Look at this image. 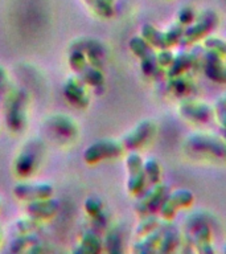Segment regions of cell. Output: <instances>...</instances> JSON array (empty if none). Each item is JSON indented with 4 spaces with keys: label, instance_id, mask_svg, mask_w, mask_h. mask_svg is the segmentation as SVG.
I'll use <instances>...</instances> for the list:
<instances>
[{
    "label": "cell",
    "instance_id": "6da1fadb",
    "mask_svg": "<svg viewBox=\"0 0 226 254\" xmlns=\"http://www.w3.org/2000/svg\"><path fill=\"white\" fill-rule=\"evenodd\" d=\"M185 237L189 245H193L194 250L198 253H213L212 246V229L208 221L201 216L193 214L189 217L186 224Z\"/></svg>",
    "mask_w": 226,
    "mask_h": 254
},
{
    "label": "cell",
    "instance_id": "7a4b0ae2",
    "mask_svg": "<svg viewBox=\"0 0 226 254\" xmlns=\"http://www.w3.org/2000/svg\"><path fill=\"white\" fill-rule=\"evenodd\" d=\"M217 15L213 11L202 12L198 19H194L193 23L186 25L180 43L190 45V44L196 43L198 40L205 39L206 36L214 29L216 24H217Z\"/></svg>",
    "mask_w": 226,
    "mask_h": 254
},
{
    "label": "cell",
    "instance_id": "3957f363",
    "mask_svg": "<svg viewBox=\"0 0 226 254\" xmlns=\"http://www.w3.org/2000/svg\"><path fill=\"white\" fill-rule=\"evenodd\" d=\"M186 146L196 152L212 154L220 159H226V143L222 136L218 138V136L205 134L192 135L186 140Z\"/></svg>",
    "mask_w": 226,
    "mask_h": 254
},
{
    "label": "cell",
    "instance_id": "277c9868",
    "mask_svg": "<svg viewBox=\"0 0 226 254\" xmlns=\"http://www.w3.org/2000/svg\"><path fill=\"white\" fill-rule=\"evenodd\" d=\"M193 201L194 194L189 190H177L167 194L159 212L164 221H172L178 209L188 208L193 204Z\"/></svg>",
    "mask_w": 226,
    "mask_h": 254
},
{
    "label": "cell",
    "instance_id": "5b68a950",
    "mask_svg": "<svg viewBox=\"0 0 226 254\" xmlns=\"http://www.w3.org/2000/svg\"><path fill=\"white\" fill-rule=\"evenodd\" d=\"M127 168H128V182L127 188L132 194H140L144 190L147 183L146 172L143 167V160L138 154H130L127 158Z\"/></svg>",
    "mask_w": 226,
    "mask_h": 254
},
{
    "label": "cell",
    "instance_id": "8992f818",
    "mask_svg": "<svg viewBox=\"0 0 226 254\" xmlns=\"http://www.w3.org/2000/svg\"><path fill=\"white\" fill-rule=\"evenodd\" d=\"M178 113L182 118L196 123H205L213 117V109L204 102H198L193 99H184L178 105Z\"/></svg>",
    "mask_w": 226,
    "mask_h": 254
},
{
    "label": "cell",
    "instance_id": "52a82bcc",
    "mask_svg": "<svg viewBox=\"0 0 226 254\" xmlns=\"http://www.w3.org/2000/svg\"><path fill=\"white\" fill-rule=\"evenodd\" d=\"M167 197V187L163 184H156L152 190H150L144 194V197L136 206V209L140 214H152L158 212L162 206L164 198Z\"/></svg>",
    "mask_w": 226,
    "mask_h": 254
},
{
    "label": "cell",
    "instance_id": "ba28073f",
    "mask_svg": "<svg viewBox=\"0 0 226 254\" xmlns=\"http://www.w3.org/2000/svg\"><path fill=\"white\" fill-rule=\"evenodd\" d=\"M204 70L208 78L213 82L226 83V65L224 64V57L214 52L206 51L204 57Z\"/></svg>",
    "mask_w": 226,
    "mask_h": 254
},
{
    "label": "cell",
    "instance_id": "9c48e42d",
    "mask_svg": "<svg viewBox=\"0 0 226 254\" xmlns=\"http://www.w3.org/2000/svg\"><path fill=\"white\" fill-rule=\"evenodd\" d=\"M155 128H156L155 123H152L151 121H143L127 135L123 140V144L130 150H135V148L143 146L154 136Z\"/></svg>",
    "mask_w": 226,
    "mask_h": 254
},
{
    "label": "cell",
    "instance_id": "30bf717a",
    "mask_svg": "<svg viewBox=\"0 0 226 254\" xmlns=\"http://www.w3.org/2000/svg\"><path fill=\"white\" fill-rule=\"evenodd\" d=\"M122 152V146L116 142H99L94 146H91L85 154L87 162H98L105 158H111V156H118Z\"/></svg>",
    "mask_w": 226,
    "mask_h": 254
},
{
    "label": "cell",
    "instance_id": "8fae6325",
    "mask_svg": "<svg viewBox=\"0 0 226 254\" xmlns=\"http://www.w3.org/2000/svg\"><path fill=\"white\" fill-rule=\"evenodd\" d=\"M178 245H180V232L172 224V221H167L158 250L162 253H170L177 249Z\"/></svg>",
    "mask_w": 226,
    "mask_h": 254
},
{
    "label": "cell",
    "instance_id": "7c38bea8",
    "mask_svg": "<svg viewBox=\"0 0 226 254\" xmlns=\"http://www.w3.org/2000/svg\"><path fill=\"white\" fill-rule=\"evenodd\" d=\"M194 56L185 52H180L177 55H174L173 61L168 67V77L173 78L177 75H181L189 70V67L193 66Z\"/></svg>",
    "mask_w": 226,
    "mask_h": 254
},
{
    "label": "cell",
    "instance_id": "4fadbf2b",
    "mask_svg": "<svg viewBox=\"0 0 226 254\" xmlns=\"http://www.w3.org/2000/svg\"><path fill=\"white\" fill-rule=\"evenodd\" d=\"M142 37L152 48H159V49H167V48H170L168 41H167L166 32L159 31V29H156L151 24H146L142 28Z\"/></svg>",
    "mask_w": 226,
    "mask_h": 254
},
{
    "label": "cell",
    "instance_id": "5bb4252c",
    "mask_svg": "<svg viewBox=\"0 0 226 254\" xmlns=\"http://www.w3.org/2000/svg\"><path fill=\"white\" fill-rule=\"evenodd\" d=\"M164 228H166V224H160L156 229L146 234V238L142 240V242H139L135 250L136 252H154V250H156V248H159V244L162 241Z\"/></svg>",
    "mask_w": 226,
    "mask_h": 254
},
{
    "label": "cell",
    "instance_id": "9a60e30c",
    "mask_svg": "<svg viewBox=\"0 0 226 254\" xmlns=\"http://www.w3.org/2000/svg\"><path fill=\"white\" fill-rule=\"evenodd\" d=\"M15 192L20 198L31 200L32 193L35 194V198L48 197L52 193V188L48 186H19L15 188Z\"/></svg>",
    "mask_w": 226,
    "mask_h": 254
},
{
    "label": "cell",
    "instance_id": "2e32d148",
    "mask_svg": "<svg viewBox=\"0 0 226 254\" xmlns=\"http://www.w3.org/2000/svg\"><path fill=\"white\" fill-rule=\"evenodd\" d=\"M193 81L190 78L188 73H184L181 75L170 78V89L177 95H185L188 94L192 87H193Z\"/></svg>",
    "mask_w": 226,
    "mask_h": 254
},
{
    "label": "cell",
    "instance_id": "e0dca14e",
    "mask_svg": "<svg viewBox=\"0 0 226 254\" xmlns=\"http://www.w3.org/2000/svg\"><path fill=\"white\" fill-rule=\"evenodd\" d=\"M57 209V204L52 200H39V201L32 202L29 205V212L35 216H40V217H45V216H51Z\"/></svg>",
    "mask_w": 226,
    "mask_h": 254
},
{
    "label": "cell",
    "instance_id": "ac0fdd59",
    "mask_svg": "<svg viewBox=\"0 0 226 254\" xmlns=\"http://www.w3.org/2000/svg\"><path fill=\"white\" fill-rule=\"evenodd\" d=\"M143 167H144V172H146L147 182L152 184V186L159 184L160 179H162V170H160L159 163L155 159L151 158L147 162L143 163Z\"/></svg>",
    "mask_w": 226,
    "mask_h": 254
},
{
    "label": "cell",
    "instance_id": "d6986e66",
    "mask_svg": "<svg viewBox=\"0 0 226 254\" xmlns=\"http://www.w3.org/2000/svg\"><path fill=\"white\" fill-rule=\"evenodd\" d=\"M204 47L206 51L214 52L221 57H226V41L218 39V37H205Z\"/></svg>",
    "mask_w": 226,
    "mask_h": 254
},
{
    "label": "cell",
    "instance_id": "ffe728a7",
    "mask_svg": "<svg viewBox=\"0 0 226 254\" xmlns=\"http://www.w3.org/2000/svg\"><path fill=\"white\" fill-rule=\"evenodd\" d=\"M66 94L67 98L71 99L73 102H78L79 99L85 98V93H83L82 87L79 86V83H77L74 79H70L69 82H67L66 86Z\"/></svg>",
    "mask_w": 226,
    "mask_h": 254
},
{
    "label": "cell",
    "instance_id": "44dd1931",
    "mask_svg": "<svg viewBox=\"0 0 226 254\" xmlns=\"http://www.w3.org/2000/svg\"><path fill=\"white\" fill-rule=\"evenodd\" d=\"M160 224H162V222H160V220H159L158 217H155V216H148V217H147L144 221H142V224L138 226L136 232H138V234H140V236H146V234H148L150 232L156 229Z\"/></svg>",
    "mask_w": 226,
    "mask_h": 254
},
{
    "label": "cell",
    "instance_id": "7402d4cb",
    "mask_svg": "<svg viewBox=\"0 0 226 254\" xmlns=\"http://www.w3.org/2000/svg\"><path fill=\"white\" fill-rule=\"evenodd\" d=\"M213 111L222 128H226V94L222 95L221 98L216 102Z\"/></svg>",
    "mask_w": 226,
    "mask_h": 254
},
{
    "label": "cell",
    "instance_id": "603a6c76",
    "mask_svg": "<svg viewBox=\"0 0 226 254\" xmlns=\"http://www.w3.org/2000/svg\"><path fill=\"white\" fill-rule=\"evenodd\" d=\"M194 19H196V13H194V11L190 7H182L181 9H180V12H178V23L181 24V25H184V27L193 23Z\"/></svg>",
    "mask_w": 226,
    "mask_h": 254
},
{
    "label": "cell",
    "instance_id": "cb8c5ba5",
    "mask_svg": "<svg viewBox=\"0 0 226 254\" xmlns=\"http://www.w3.org/2000/svg\"><path fill=\"white\" fill-rule=\"evenodd\" d=\"M174 55L172 52L167 48V49H160L158 55H156V61H158V65L160 67H170V65L173 61Z\"/></svg>",
    "mask_w": 226,
    "mask_h": 254
},
{
    "label": "cell",
    "instance_id": "d4e9b609",
    "mask_svg": "<svg viewBox=\"0 0 226 254\" xmlns=\"http://www.w3.org/2000/svg\"><path fill=\"white\" fill-rule=\"evenodd\" d=\"M32 166H33V158H31L29 155H23L20 156L17 163H16V168L20 174H29L32 171Z\"/></svg>",
    "mask_w": 226,
    "mask_h": 254
},
{
    "label": "cell",
    "instance_id": "484cf974",
    "mask_svg": "<svg viewBox=\"0 0 226 254\" xmlns=\"http://www.w3.org/2000/svg\"><path fill=\"white\" fill-rule=\"evenodd\" d=\"M86 208L91 214H98L101 212L102 205H101V202L98 200H87Z\"/></svg>",
    "mask_w": 226,
    "mask_h": 254
},
{
    "label": "cell",
    "instance_id": "4316f807",
    "mask_svg": "<svg viewBox=\"0 0 226 254\" xmlns=\"http://www.w3.org/2000/svg\"><path fill=\"white\" fill-rule=\"evenodd\" d=\"M67 122H69V121H66V119H65V121H63V127H66V123H67ZM58 127H62V125H61V123H59ZM59 130H62V128H59ZM63 131H65V132H67L66 128H63Z\"/></svg>",
    "mask_w": 226,
    "mask_h": 254
},
{
    "label": "cell",
    "instance_id": "83f0119b",
    "mask_svg": "<svg viewBox=\"0 0 226 254\" xmlns=\"http://www.w3.org/2000/svg\"><path fill=\"white\" fill-rule=\"evenodd\" d=\"M3 79H4V71L0 69V83L3 82ZM0 86H1V85H0Z\"/></svg>",
    "mask_w": 226,
    "mask_h": 254
},
{
    "label": "cell",
    "instance_id": "f1b7e54d",
    "mask_svg": "<svg viewBox=\"0 0 226 254\" xmlns=\"http://www.w3.org/2000/svg\"><path fill=\"white\" fill-rule=\"evenodd\" d=\"M222 139H224L226 143V128H222Z\"/></svg>",
    "mask_w": 226,
    "mask_h": 254
},
{
    "label": "cell",
    "instance_id": "f546056e",
    "mask_svg": "<svg viewBox=\"0 0 226 254\" xmlns=\"http://www.w3.org/2000/svg\"><path fill=\"white\" fill-rule=\"evenodd\" d=\"M224 252H225V253H226V245H225V248H224Z\"/></svg>",
    "mask_w": 226,
    "mask_h": 254
},
{
    "label": "cell",
    "instance_id": "4dcf8cb0",
    "mask_svg": "<svg viewBox=\"0 0 226 254\" xmlns=\"http://www.w3.org/2000/svg\"><path fill=\"white\" fill-rule=\"evenodd\" d=\"M110 1H111V0H110Z\"/></svg>",
    "mask_w": 226,
    "mask_h": 254
}]
</instances>
